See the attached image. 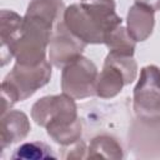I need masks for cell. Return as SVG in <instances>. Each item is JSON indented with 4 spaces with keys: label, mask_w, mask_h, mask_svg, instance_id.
<instances>
[{
    "label": "cell",
    "mask_w": 160,
    "mask_h": 160,
    "mask_svg": "<svg viewBox=\"0 0 160 160\" xmlns=\"http://www.w3.org/2000/svg\"><path fill=\"white\" fill-rule=\"evenodd\" d=\"M62 159H85L88 158V148L86 144L80 139L70 145L62 146Z\"/></svg>",
    "instance_id": "e0dca14e"
},
{
    "label": "cell",
    "mask_w": 160,
    "mask_h": 160,
    "mask_svg": "<svg viewBox=\"0 0 160 160\" xmlns=\"http://www.w3.org/2000/svg\"><path fill=\"white\" fill-rule=\"evenodd\" d=\"M24 18L8 9L0 11V40H1V66H5L12 58L16 41L21 34Z\"/></svg>",
    "instance_id": "ba28073f"
},
{
    "label": "cell",
    "mask_w": 160,
    "mask_h": 160,
    "mask_svg": "<svg viewBox=\"0 0 160 160\" xmlns=\"http://www.w3.org/2000/svg\"><path fill=\"white\" fill-rule=\"evenodd\" d=\"M56 25L38 16L24 15L21 34L16 41L14 58L18 64L35 66L46 60V50Z\"/></svg>",
    "instance_id": "3957f363"
},
{
    "label": "cell",
    "mask_w": 160,
    "mask_h": 160,
    "mask_svg": "<svg viewBox=\"0 0 160 160\" xmlns=\"http://www.w3.org/2000/svg\"><path fill=\"white\" fill-rule=\"evenodd\" d=\"M104 44L108 46L109 52H116V54L134 56L136 41L130 36L126 28L120 25L106 36Z\"/></svg>",
    "instance_id": "5bb4252c"
},
{
    "label": "cell",
    "mask_w": 160,
    "mask_h": 160,
    "mask_svg": "<svg viewBox=\"0 0 160 160\" xmlns=\"http://www.w3.org/2000/svg\"><path fill=\"white\" fill-rule=\"evenodd\" d=\"M66 28L85 44H104L106 36L122 24L114 0H85L64 11Z\"/></svg>",
    "instance_id": "6da1fadb"
},
{
    "label": "cell",
    "mask_w": 160,
    "mask_h": 160,
    "mask_svg": "<svg viewBox=\"0 0 160 160\" xmlns=\"http://www.w3.org/2000/svg\"><path fill=\"white\" fill-rule=\"evenodd\" d=\"M51 78V62L44 60L39 65L28 66L15 62L12 70L5 76L2 82L15 90L19 101L32 96L40 88L45 86Z\"/></svg>",
    "instance_id": "8992f818"
},
{
    "label": "cell",
    "mask_w": 160,
    "mask_h": 160,
    "mask_svg": "<svg viewBox=\"0 0 160 160\" xmlns=\"http://www.w3.org/2000/svg\"><path fill=\"white\" fill-rule=\"evenodd\" d=\"M135 2L145 5V6L150 8V9H152L154 11L160 10V0H135Z\"/></svg>",
    "instance_id": "ac0fdd59"
},
{
    "label": "cell",
    "mask_w": 160,
    "mask_h": 160,
    "mask_svg": "<svg viewBox=\"0 0 160 160\" xmlns=\"http://www.w3.org/2000/svg\"><path fill=\"white\" fill-rule=\"evenodd\" d=\"M65 4L62 0H31L26 9V15L38 16L54 25L64 18Z\"/></svg>",
    "instance_id": "7c38bea8"
},
{
    "label": "cell",
    "mask_w": 160,
    "mask_h": 160,
    "mask_svg": "<svg viewBox=\"0 0 160 160\" xmlns=\"http://www.w3.org/2000/svg\"><path fill=\"white\" fill-rule=\"evenodd\" d=\"M104 64H110L119 69L121 74L124 75L125 84H131L138 75V64L131 55H124V54H116V52H109L104 60Z\"/></svg>",
    "instance_id": "2e32d148"
},
{
    "label": "cell",
    "mask_w": 160,
    "mask_h": 160,
    "mask_svg": "<svg viewBox=\"0 0 160 160\" xmlns=\"http://www.w3.org/2000/svg\"><path fill=\"white\" fill-rule=\"evenodd\" d=\"M31 118L36 125L46 129L48 135L59 145L66 146L80 140L81 121L75 99L66 95L42 96L31 106Z\"/></svg>",
    "instance_id": "7a4b0ae2"
},
{
    "label": "cell",
    "mask_w": 160,
    "mask_h": 160,
    "mask_svg": "<svg viewBox=\"0 0 160 160\" xmlns=\"http://www.w3.org/2000/svg\"><path fill=\"white\" fill-rule=\"evenodd\" d=\"M98 68L88 58L80 55L68 62L61 72V90L75 100L96 95Z\"/></svg>",
    "instance_id": "277c9868"
},
{
    "label": "cell",
    "mask_w": 160,
    "mask_h": 160,
    "mask_svg": "<svg viewBox=\"0 0 160 160\" xmlns=\"http://www.w3.org/2000/svg\"><path fill=\"white\" fill-rule=\"evenodd\" d=\"M11 159L21 160H39V159H56L52 149L42 141L24 142L15 149Z\"/></svg>",
    "instance_id": "9a60e30c"
},
{
    "label": "cell",
    "mask_w": 160,
    "mask_h": 160,
    "mask_svg": "<svg viewBox=\"0 0 160 160\" xmlns=\"http://www.w3.org/2000/svg\"><path fill=\"white\" fill-rule=\"evenodd\" d=\"M155 11L145 5L135 2L130 6L126 16V30L136 41H145L154 30Z\"/></svg>",
    "instance_id": "30bf717a"
},
{
    "label": "cell",
    "mask_w": 160,
    "mask_h": 160,
    "mask_svg": "<svg viewBox=\"0 0 160 160\" xmlns=\"http://www.w3.org/2000/svg\"><path fill=\"white\" fill-rule=\"evenodd\" d=\"M31 130L29 118L20 110H9L1 115L0 148L5 150L11 144L24 140Z\"/></svg>",
    "instance_id": "9c48e42d"
},
{
    "label": "cell",
    "mask_w": 160,
    "mask_h": 160,
    "mask_svg": "<svg viewBox=\"0 0 160 160\" xmlns=\"http://www.w3.org/2000/svg\"><path fill=\"white\" fill-rule=\"evenodd\" d=\"M88 158H105V159H122L124 150L120 142L110 135L95 136L88 148Z\"/></svg>",
    "instance_id": "4fadbf2b"
},
{
    "label": "cell",
    "mask_w": 160,
    "mask_h": 160,
    "mask_svg": "<svg viewBox=\"0 0 160 160\" xmlns=\"http://www.w3.org/2000/svg\"><path fill=\"white\" fill-rule=\"evenodd\" d=\"M134 111L142 120H160V69L146 65L134 89Z\"/></svg>",
    "instance_id": "5b68a950"
},
{
    "label": "cell",
    "mask_w": 160,
    "mask_h": 160,
    "mask_svg": "<svg viewBox=\"0 0 160 160\" xmlns=\"http://www.w3.org/2000/svg\"><path fill=\"white\" fill-rule=\"evenodd\" d=\"M81 1H85V0H81Z\"/></svg>",
    "instance_id": "d6986e66"
},
{
    "label": "cell",
    "mask_w": 160,
    "mask_h": 160,
    "mask_svg": "<svg viewBox=\"0 0 160 160\" xmlns=\"http://www.w3.org/2000/svg\"><path fill=\"white\" fill-rule=\"evenodd\" d=\"M125 85V79L121 71L110 64H104L102 70L98 76L96 96L101 99H111L116 96Z\"/></svg>",
    "instance_id": "8fae6325"
},
{
    "label": "cell",
    "mask_w": 160,
    "mask_h": 160,
    "mask_svg": "<svg viewBox=\"0 0 160 160\" xmlns=\"http://www.w3.org/2000/svg\"><path fill=\"white\" fill-rule=\"evenodd\" d=\"M86 45L66 28L64 21H59L49 44V60L55 68L62 69L68 62L82 55Z\"/></svg>",
    "instance_id": "52a82bcc"
}]
</instances>
